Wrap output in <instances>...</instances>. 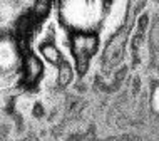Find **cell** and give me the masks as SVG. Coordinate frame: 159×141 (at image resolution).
<instances>
[{
	"label": "cell",
	"instance_id": "obj_1",
	"mask_svg": "<svg viewBox=\"0 0 159 141\" xmlns=\"http://www.w3.org/2000/svg\"><path fill=\"white\" fill-rule=\"evenodd\" d=\"M17 49L15 44L8 39H0V74L12 72L17 66Z\"/></svg>",
	"mask_w": 159,
	"mask_h": 141
}]
</instances>
